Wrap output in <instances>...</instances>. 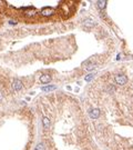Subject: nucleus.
Instances as JSON below:
<instances>
[{"instance_id": "f257e3e1", "label": "nucleus", "mask_w": 133, "mask_h": 150, "mask_svg": "<svg viewBox=\"0 0 133 150\" xmlns=\"http://www.w3.org/2000/svg\"><path fill=\"white\" fill-rule=\"evenodd\" d=\"M114 81L118 83V85L122 86V85H125V83L128 82V77L125 76V74L123 73H119V74H115L114 77Z\"/></svg>"}, {"instance_id": "f03ea898", "label": "nucleus", "mask_w": 133, "mask_h": 150, "mask_svg": "<svg viewBox=\"0 0 133 150\" xmlns=\"http://www.w3.org/2000/svg\"><path fill=\"white\" fill-rule=\"evenodd\" d=\"M53 12H55V9L51 7H44L42 10H41V15L44 16V17H50L51 15H53Z\"/></svg>"}, {"instance_id": "7ed1b4c3", "label": "nucleus", "mask_w": 133, "mask_h": 150, "mask_svg": "<svg viewBox=\"0 0 133 150\" xmlns=\"http://www.w3.org/2000/svg\"><path fill=\"white\" fill-rule=\"evenodd\" d=\"M11 87H12V89L14 90H21L22 89V82L19 80V79H15L14 81H12V85H11Z\"/></svg>"}, {"instance_id": "20e7f679", "label": "nucleus", "mask_w": 133, "mask_h": 150, "mask_svg": "<svg viewBox=\"0 0 133 150\" xmlns=\"http://www.w3.org/2000/svg\"><path fill=\"white\" fill-rule=\"evenodd\" d=\"M89 116L92 119H97L100 117V110L98 109V108H92V109L89 110Z\"/></svg>"}, {"instance_id": "39448f33", "label": "nucleus", "mask_w": 133, "mask_h": 150, "mask_svg": "<svg viewBox=\"0 0 133 150\" xmlns=\"http://www.w3.org/2000/svg\"><path fill=\"white\" fill-rule=\"evenodd\" d=\"M50 81H51V76H50V74L44 73V74H41L40 76V82L43 83V85H47Z\"/></svg>"}, {"instance_id": "423d86ee", "label": "nucleus", "mask_w": 133, "mask_h": 150, "mask_svg": "<svg viewBox=\"0 0 133 150\" xmlns=\"http://www.w3.org/2000/svg\"><path fill=\"white\" fill-rule=\"evenodd\" d=\"M92 60V58H90V59H88L85 62H84V66H85V69L88 70V71H91V70H93L95 67H97V65L94 64V62H91V64H89V62Z\"/></svg>"}, {"instance_id": "0eeeda50", "label": "nucleus", "mask_w": 133, "mask_h": 150, "mask_svg": "<svg viewBox=\"0 0 133 150\" xmlns=\"http://www.w3.org/2000/svg\"><path fill=\"white\" fill-rule=\"evenodd\" d=\"M83 26H84L85 28H93L95 26V22L91 18H88V19H85L84 21H83Z\"/></svg>"}, {"instance_id": "6e6552de", "label": "nucleus", "mask_w": 133, "mask_h": 150, "mask_svg": "<svg viewBox=\"0 0 133 150\" xmlns=\"http://www.w3.org/2000/svg\"><path fill=\"white\" fill-rule=\"evenodd\" d=\"M42 123H43L44 128H49L50 124H51V122H50V119L48 118V117H43V118H42Z\"/></svg>"}, {"instance_id": "1a4fd4ad", "label": "nucleus", "mask_w": 133, "mask_h": 150, "mask_svg": "<svg viewBox=\"0 0 133 150\" xmlns=\"http://www.w3.org/2000/svg\"><path fill=\"white\" fill-rule=\"evenodd\" d=\"M98 7H99V9L103 10L107 7V1H104V0H99V1H98Z\"/></svg>"}, {"instance_id": "9d476101", "label": "nucleus", "mask_w": 133, "mask_h": 150, "mask_svg": "<svg viewBox=\"0 0 133 150\" xmlns=\"http://www.w3.org/2000/svg\"><path fill=\"white\" fill-rule=\"evenodd\" d=\"M35 150H44V143L43 142H39L38 145L36 146Z\"/></svg>"}, {"instance_id": "9b49d317", "label": "nucleus", "mask_w": 133, "mask_h": 150, "mask_svg": "<svg viewBox=\"0 0 133 150\" xmlns=\"http://www.w3.org/2000/svg\"><path fill=\"white\" fill-rule=\"evenodd\" d=\"M53 89H56L55 86H48V87H42V90L43 91H51Z\"/></svg>"}, {"instance_id": "f8f14e48", "label": "nucleus", "mask_w": 133, "mask_h": 150, "mask_svg": "<svg viewBox=\"0 0 133 150\" xmlns=\"http://www.w3.org/2000/svg\"><path fill=\"white\" fill-rule=\"evenodd\" d=\"M94 76H95V73H94V72H92V73L88 74V76H85V78H84V79H85V81H90L91 79H92Z\"/></svg>"}]
</instances>
